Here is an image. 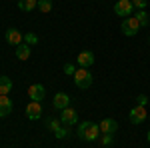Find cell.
Listing matches in <instances>:
<instances>
[{
  "label": "cell",
  "instance_id": "obj_1",
  "mask_svg": "<svg viewBox=\"0 0 150 148\" xmlns=\"http://www.w3.org/2000/svg\"><path fill=\"white\" fill-rule=\"evenodd\" d=\"M98 134H100V126L96 124V122H82V124L78 126V136H80L82 140L92 142V140L98 138Z\"/></svg>",
  "mask_w": 150,
  "mask_h": 148
},
{
  "label": "cell",
  "instance_id": "obj_2",
  "mask_svg": "<svg viewBox=\"0 0 150 148\" xmlns=\"http://www.w3.org/2000/svg\"><path fill=\"white\" fill-rule=\"evenodd\" d=\"M74 82H76L78 88L86 90V88H90V84H92V74H90L86 68L76 70V72H74Z\"/></svg>",
  "mask_w": 150,
  "mask_h": 148
},
{
  "label": "cell",
  "instance_id": "obj_3",
  "mask_svg": "<svg viewBox=\"0 0 150 148\" xmlns=\"http://www.w3.org/2000/svg\"><path fill=\"white\" fill-rule=\"evenodd\" d=\"M134 10V4H132V0H118L114 4V12L116 16H122V18H128L130 14Z\"/></svg>",
  "mask_w": 150,
  "mask_h": 148
},
{
  "label": "cell",
  "instance_id": "obj_4",
  "mask_svg": "<svg viewBox=\"0 0 150 148\" xmlns=\"http://www.w3.org/2000/svg\"><path fill=\"white\" fill-rule=\"evenodd\" d=\"M140 28V22L136 20V16H128L126 20L122 22V34H126V36H134L136 32H138Z\"/></svg>",
  "mask_w": 150,
  "mask_h": 148
},
{
  "label": "cell",
  "instance_id": "obj_5",
  "mask_svg": "<svg viewBox=\"0 0 150 148\" xmlns=\"http://www.w3.org/2000/svg\"><path fill=\"white\" fill-rule=\"evenodd\" d=\"M128 116H130V122H132V124H142V122L146 120L148 112H146V108H144V106H140V104H138V106H134V108L130 110Z\"/></svg>",
  "mask_w": 150,
  "mask_h": 148
},
{
  "label": "cell",
  "instance_id": "obj_6",
  "mask_svg": "<svg viewBox=\"0 0 150 148\" xmlns=\"http://www.w3.org/2000/svg\"><path fill=\"white\" fill-rule=\"evenodd\" d=\"M60 122L64 126H72V124H76L78 122V114H76V110H72V108H64L62 110V116H60Z\"/></svg>",
  "mask_w": 150,
  "mask_h": 148
},
{
  "label": "cell",
  "instance_id": "obj_7",
  "mask_svg": "<svg viewBox=\"0 0 150 148\" xmlns=\"http://www.w3.org/2000/svg\"><path fill=\"white\" fill-rule=\"evenodd\" d=\"M44 86L42 84H32V86H28V96H30V100H34V102H40L42 98H44Z\"/></svg>",
  "mask_w": 150,
  "mask_h": 148
},
{
  "label": "cell",
  "instance_id": "obj_8",
  "mask_svg": "<svg viewBox=\"0 0 150 148\" xmlns=\"http://www.w3.org/2000/svg\"><path fill=\"white\" fill-rule=\"evenodd\" d=\"M98 126H100V132L102 134H114L116 130H118V122H116L114 118H104Z\"/></svg>",
  "mask_w": 150,
  "mask_h": 148
},
{
  "label": "cell",
  "instance_id": "obj_9",
  "mask_svg": "<svg viewBox=\"0 0 150 148\" xmlns=\"http://www.w3.org/2000/svg\"><path fill=\"white\" fill-rule=\"evenodd\" d=\"M68 106H70V96L66 94V92H58V94H54V108L64 110V108H68Z\"/></svg>",
  "mask_w": 150,
  "mask_h": 148
},
{
  "label": "cell",
  "instance_id": "obj_10",
  "mask_svg": "<svg viewBox=\"0 0 150 148\" xmlns=\"http://www.w3.org/2000/svg\"><path fill=\"white\" fill-rule=\"evenodd\" d=\"M22 40H24V36L16 30V28H8L6 30V42L12 46H18V44H22Z\"/></svg>",
  "mask_w": 150,
  "mask_h": 148
},
{
  "label": "cell",
  "instance_id": "obj_11",
  "mask_svg": "<svg viewBox=\"0 0 150 148\" xmlns=\"http://www.w3.org/2000/svg\"><path fill=\"white\" fill-rule=\"evenodd\" d=\"M12 112V100L8 98V94H0V118L8 116Z\"/></svg>",
  "mask_w": 150,
  "mask_h": 148
},
{
  "label": "cell",
  "instance_id": "obj_12",
  "mask_svg": "<svg viewBox=\"0 0 150 148\" xmlns=\"http://www.w3.org/2000/svg\"><path fill=\"white\" fill-rule=\"evenodd\" d=\"M76 62L80 64L82 68H88V66H92V64H94V54L90 52V50H84V52H80V54H78Z\"/></svg>",
  "mask_w": 150,
  "mask_h": 148
},
{
  "label": "cell",
  "instance_id": "obj_13",
  "mask_svg": "<svg viewBox=\"0 0 150 148\" xmlns=\"http://www.w3.org/2000/svg\"><path fill=\"white\" fill-rule=\"evenodd\" d=\"M40 114H42V108H40V102H32L26 106V116L30 118V120H38L40 118Z\"/></svg>",
  "mask_w": 150,
  "mask_h": 148
},
{
  "label": "cell",
  "instance_id": "obj_14",
  "mask_svg": "<svg viewBox=\"0 0 150 148\" xmlns=\"http://www.w3.org/2000/svg\"><path fill=\"white\" fill-rule=\"evenodd\" d=\"M16 56L20 58V60H28V58H30V46L26 44V42L18 44L16 46Z\"/></svg>",
  "mask_w": 150,
  "mask_h": 148
},
{
  "label": "cell",
  "instance_id": "obj_15",
  "mask_svg": "<svg viewBox=\"0 0 150 148\" xmlns=\"http://www.w3.org/2000/svg\"><path fill=\"white\" fill-rule=\"evenodd\" d=\"M38 6V0H18V8L24 12H30Z\"/></svg>",
  "mask_w": 150,
  "mask_h": 148
},
{
  "label": "cell",
  "instance_id": "obj_16",
  "mask_svg": "<svg viewBox=\"0 0 150 148\" xmlns=\"http://www.w3.org/2000/svg\"><path fill=\"white\" fill-rule=\"evenodd\" d=\"M12 90V80L8 76H0V94H8Z\"/></svg>",
  "mask_w": 150,
  "mask_h": 148
},
{
  "label": "cell",
  "instance_id": "obj_17",
  "mask_svg": "<svg viewBox=\"0 0 150 148\" xmlns=\"http://www.w3.org/2000/svg\"><path fill=\"white\" fill-rule=\"evenodd\" d=\"M38 10L44 12V14L50 12L52 10V2H50V0H38Z\"/></svg>",
  "mask_w": 150,
  "mask_h": 148
},
{
  "label": "cell",
  "instance_id": "obj_18",
  "mask_svg": "<svg viewBox=\"0 0 150 148\" xmlns=\"http://www.w3.org/2000/svg\"><path fill=\"white\" fill-rule=\"evenodd\" d=\"M136 20L140 22V26H148V14L144 10H138L136 12Z\"/></svg>",
  "mask_w": 150,
  "mask_h": 148
},
{
  "label": "cell",
  "instance_id": "obj_19",
  "mask_svg": "<svg viewBox=\"0 0 150 148\" xmlns=\"http://www.w3.org/2000/svg\"><path fill=\"white\" fill-rule=\"evenodd\" d=\"M24 42L28 46H32V44H38V36L34 34V32H28V34H24Z\"/></svg>",
  "mask_w": 150,
  "mask_h": 148
},
{
  "label": "cell",
  "instance_id": "obj_20",
  "mask_svg": "<svg viewBox=\"0 0 150 148\" xmlns=\"http://www.w3.org/2000/svg\"><path fill=\"white\" fill-rule=\"evenodd\" d=\"M54 134H56V138H66L68 136V128H66V126H64V128L60 126L58 130H54Z\"/></svg>",
  "mask_w": 150,
  "mask_h": 148
},
{
  "label": "cell",
  "instance_id": "obj_21",
  "mask_svg": "<svg viewBox=\"0 0 150 148\" xmlns=\"http://www.w3.org/2000/svg\"><path fill=\"white\" fill-rule=\"evenodd\" d=\"M48 128H50V130H58V128H60V122H58V120H48Z\"/></svg>",
  "mask_w": 150,
  "mask_h": 148
},
{
  "label": "cell",
  "instance_id": "obj_22",
  "mask_svg": "<svg viewBox=\"0 0 150 148\" xmlns=\"http://www.w3.org/2000/svg\"><path fill=\"white\" fill-rule=\"evenodd\" d=\"M64 72H66V74H72V76H74V72H76V68H74V64H66V66H64Z\"/></svg>",
  "mask_w": 150,
  "mask_h": 148
},
{
  "label": "cell",
  "instance_id": "obj_23",
  "mask_svg": "<svg viewBox=\"0 0 150 148\" xmlns=\"http://www.w3.org/2000/svg\"><path fill=\"white\" fill-rule=\"evenodd\" d=\"M102 144H104V146L112 144V134H104V138H102Z\"/></svg>",
  "mask_w": 150,
  "mask_h": 148
},
{
  "label": "cell",
  "instance_id": "obj_24",
  "mask_svg": "<svg viewBox=\"0 0 150 148\" xmlns=\"http://www.w3.org/2000/svg\"><path fill=\"white\" fill-rule=\"evenodd\" d=\"M132 4H134L136 8H144V6H146V0H132Z\"/></svg>",
  "mask_w": 150,
  "mask_h": 148
},
{
  "label": "cell",
  "instance_id": "obj_25",
  "mask_svg": "<svg viewBox=\"0 0 150 148\" xmlns=\"http://www.w3.org/2000/svg\"><path fill=\"white\" fill-rule=\"evenodd\" d=\"M146 102H148V98H146L144 94H140V96H138V104H140V106H144Z\"/></svg>",
  "mask_w": 150,
  "mask_h": 148
},
{
  "label": "cell",
  "instance_id": "obj_26",
  "mask_svg": "<svg viewBox=\"0 0 150 148\" xmlns=\"http://www.w3.org/2000/svg\"><path fill=\"white\" fill-rule=\"evenodd\" d=\"M148 142H150V130H148Z\"/></svg>",
  "mask_w": 150,
  "mask_h": 148
}]
</instances>
